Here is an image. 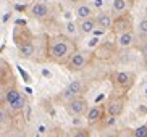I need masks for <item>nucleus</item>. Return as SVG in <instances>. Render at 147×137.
Returning <instances> with one entry per match:
<instances>
[{
	"mask_svg": "<svg viewBox=\"0 0 147 137\" xmlns=\"http://www.w3.org/2000/svg\"><path fill=\"white\" fill-rule=\"evenodd\" d=\"M76 50L74 48V42L66 36H53L49 40V58L52 61H57V63H65L68 61V58L73 55V52Z\"/></svg>",
	"mask_w": 147,
	"mask_h": 137,
	"instance_id": "obj_1",
	"label": "nucleus"
},
{
	"mask_svg": "<svg viewBox=\"0 0 147 137\" xmlns=\"http://www.w3.org/2000/svg\"><path fill=\"white\" fill-rule=\"evenodd\" d=\"M15 44H16L18 50L21 53L23 58H31L36 53V45L32 42V39L29 36H23L21 34V28L15 29Z\"/></svg>",
	"mask_w": 147,
	"mask_h": 137,
	"instance_id": "obj_2",
	"label": "nucleus"
},
{
	"mask_svg": "<svg viewBox=\"0 0 147 137\" xmlns=\"http://www.w3.org/2000/svg\"><path fill=\"white\" fill-rule=\"evenodd\" d=\"M89 58H91V53H89V52L74 50L73 55L69 56L68 61H66V66H68L69 71H81V69H84L86 64L89 63Z\"/></svg>",
	"mask_w": 147,
	"mask_h": 137,
	"instance_id": "obj_3",
	"label": "nucleus"
},
{
	"mask_svg": "<svg viewBox=\"0 0 147 137\" xmlns=\"http://www.w3.org/2000/svg\"><path fill=\"white\" fill-rule=\"evenodd\" d=\"M5 102L8 103V107L15 111H20L26 107V97L20 92L18 89H10L5 95Z\"/></svg>",
	"mask_w": 147,
	"mask_h": 137,
	"instance_id": "obj_4",
	"label": "nucleus"
},
{
	"mask_svg": "<svg viewBox=\"0 0 147 137\" xmlns=\"http://www.w3.org/2000/svg\"><path fill=\"white\" fill-rule=\"evenodd\" d=\"M112 31L118 36L123 34V32H128V31H133V18H131V15H128V13L118 15V16L113 19Z\"/></svg>",
	"mask_w": 147,
	"mask_h": 137,
	"instance_id": "obj_5",
	"label": "nucleus"
},
{
	"mask_svg": "<svg viewBox=\"0 0 147 137\" xmlns=\"http://www.w3.org/2000/svg\"><path fill=\"white\" fill-rule=\"evenodd\" d=\"M87 110H89V105H87V100L84 97H74V99L68 100L66 103V111L73 116H82L86 115Z\"/></svg>",
	"mask_w": 147,
	"mask_h": 137,
	"instance_id": "obj_6",
	"label": "nucleus"
},
{
	"mask_svg": "<svg viewBox=\"0 0 147 137\" xmlns=\"http://www.w3.org/2000/svg\"><path fill=\"white\" fill-rule=\"evenodd\" d=\"M134 82V74L128 71H118L113 74V84L118 89H129Z\"/></svg>",
	"mask_w": 147,
	"mask_h": 137,
	"instance_id": "obj_7",
	"label": "nucleus"
},
{
	"mask_svg": "<svg viewBox=\"0 0 147 137\" xmlns=\"http://www.w3.org/2000/svg\"><path fill=\"white\" fill-rule=\"evenodd\" d=\"M31 16L36 18V19H47L50 15H52V8L50 5L45 3V2H36L32 7H31Z\"/></svg>",
	"mask_w": 147,
	"mask_h": 137,
	"instance_id": "obj_8",
	"label": "nucleus"
},
{
	"mask_svg": "<svg viewBox=\"0 0 147 137\" xmlns=\"http://www.w3.org/2000/svg\"><path fill=\"white\" fill-rule=\"evenodd\" d=\"M82 90H84V84L81 81H73V82H69V86L61 92V99L71 100L74 97H79L82 94Z\"/></svg>",
	"mask_w": 147,
	"mask_h": 137,
	"instance_id": "obj_9",
	"label": "nucleus"
},
{
	"mask_svg": "<svg viewBox=\"0 0 147 137\" xmlns=\"http://www.w3.org/2000/svg\"><path fill=\"white\" fill-rule=\"evenodd\" d=\"M123 110H125V99H121V97H113L105 107V111L110 116H115V118L120 116L123 113Z\"/></svg>",
	"mask_w": 147,
	"mask_h": 137,
	"instance_id": "obj_10",
	"label": "nucleus"
},
{
	"mask_svg": "<svg viewBox=\"0 0 147 137\" xmlns=\"http://www.w3.org/2000/svg\"><path fill=\"white\" fill-rule=\"evenodd\" d=\"M104 107H100V105H95V107L89 108L86 113V118H87V123L89 124H95V123H99V121L104 120Z\"/></svg>",
	"mask_w": 147,
	"mask_h": 137,
	"instance_id": "obj_11",
	"label": "nucleus"
},
{
	"mask_svg": "<svg viewBox=\"0 0 147 137\" xmlns=\"http://www.w3.org/2000/svg\"><path fill=\"white\" fill-rule=\"evenodd\" d=\"M95 18V24H97V28L102 31H107V29H112V24H113V18L110 13H100V15H97Z\"/></svg>",
	"mask_w": 147,
	"mask_h": 137,
	"instance_id": "obj_12",
	"label": "nucleus"
},
{
	"mask_svg": "<svg viewBox=\"0 0 147 137\" xmlns=\"http://www.w3.org/2000/svg\"><path fill=\"white\" fill-rule=\"evenodd\" d=\"M79 32L81 34H92L95 31V28H97V24H95V18H87V19H81L79 21Z\"/></svg>",
	"mask_w": 147,
	"mask_h": 137,
	"instance_id": "obj_13",
	"label": "nucleus"
},
{
	"mask_svg": "<svg viewBox=\"0 0 147 137\" xmlns=\"http://www.w3.org/2000/svg\"><path fill=\"white\" fill-rule=\"evenodd\" d=\"M76 18H78L79 21L81 19H87V18H92V15H94V10H92L91 5L87 3H79L78 7H76Z\"/></svg>",
	"mask_w": 147,
	"mask_h": 137,
	"instance_id": "obj_14",
	"label": "nucleus"
},
{
	"mask_svg": "<svg viewBox=\"0 0 147 137\" xmlns=\"http://www.w3.org/2000/svg\"><path fill=\"white\" fill-rule=\"evenodd\" d=\"M136 40V36H134L133 31H128V32H123V34L118 36V45L120 47H131Z\"/></svg>",
	"mask_w": 147,
	"mask_h": 137,
	"instance_id": "obj_15",
	"label": "nucleus"
},
{
	"mask_svg": "<svg viewBox=\"0 0 147 137\" xmlns=\"http://www.w3.org/2000/svg\"><path fill=\"white\" fill-rule=\"evenodd\" d=\"M128 10V0H113V13L121 15Z\"/></svg>",
	"mask_w": 147,
	"mask_h": 137,
	"instance_id": "obj_16",
	"label": "nucleus"
},
{
	"mask_svg": "<svg viewBox=\"0 0 147 137\" xmlns=\"http://www.w3.org/2000/svg\"><path fill=\"white\" fill-rule=\"evenodd\" d=\"M138 34L142 39H147V16L142 18L138 24Z\"/></svg>",
	"mask_w": 147,
	"mask_h": 137,
	"instance_id": "obj_17",
	"label": "nucleus"
},
{
	"mask_svg": "<svg viewBox=\"0 0 147 137\" xmlns=\"http://www.w3.org/2000/svg\"><path fill=\"white\" fill-rule=\"evenodd\" d=\"M134 137H147V126H139L134 129Z\"/></svg>",
	"mask_w": 147,
	"mask_h": 137,
	"instance_id": "obj_18",
	"label": "nucleus"
},
{
	"mask_svg": "<svg viewBox=\"0 0 147 137\" xmlns=\"http://www.w3.org/2000/svg\"><path fill=\"white\" fill-rule=\"evenodd\" d=\"M73 137H89V131L84 129V128H81V129H78V131H74Z\"/></svg>",
	"mask_w": 147,
	"mask_h": 137,
	"instance_id": "obj_19",
	"label": "nucleus"
},
{
	"mask_svg": "<svg viewBox=\"0 0 147 137\" xmlns=\"http://www.w3.org/2000/svg\"><path fill=\"white\" fill-rule=\"evenodd\" d=\"M5 121H7V113H5L2 108H0V124H3Z\"/></svg>",
	"mask_w": 147,
	"mask_h": 137,
	"instance_id": "obj_20",
	"label": "nucleus"
},
{
	"mask_svg": "<svg viewBox=\"0 0 147 137\" xmlns=\"http://www.w3.org/2000/svg\"><path fill=\"white\" fill-rule=\"evenodd\" d=\"M68 31H69V32H73V31H74V24H73V23H68Z\"/></svg>",
	"mask_w": 147,
	"mask_h": 137,
	"instance_id": "obj_21",
	"label": "nucleus"
},
{
	"mask_svg": "<svg viewBox=\"0 0 147 137\" xmlns=\"http://www.w3.org/2000/svg\"><path fill=\"white\" fill-rule=\"evenodd\" d=\"M144 69L147 71V55H146V58H144Z\"/></svg>",
	"mask_w": 147,
	"mask_h": 137,
	"instance_id": "obj_22",
	"label": "nucleus"
},
{
	"mask_svg": "<svg viewBox=\"0 0 147 137\" xmlns=\"http://www.w3.org/2000/svg\"><path fill=\"white\" fill-rule=\"evenodd\" d=\"M69 3H79V2H82V0H68Z\"/></svg>",
	"mask_w": 147,
	"mask_h": 137,
	"instance_id": "obj_23",
	"label": "nucleus"
},
{
	"mask_svg": "<svg viewBox=\"0 0 147 137\" xmlns=\"http://www.w3.org/2000/svg\"><path fill=\"white\" fill-rule=\"evenodd\" d=\"M57 137H66V136H63V134H60V136H57Z\"/></svg>",
	"mask_w": 147,
	"mask_h": 137,
	"instance_id": "obj_24",
	"label": "nucleus"
}]
</instances>
